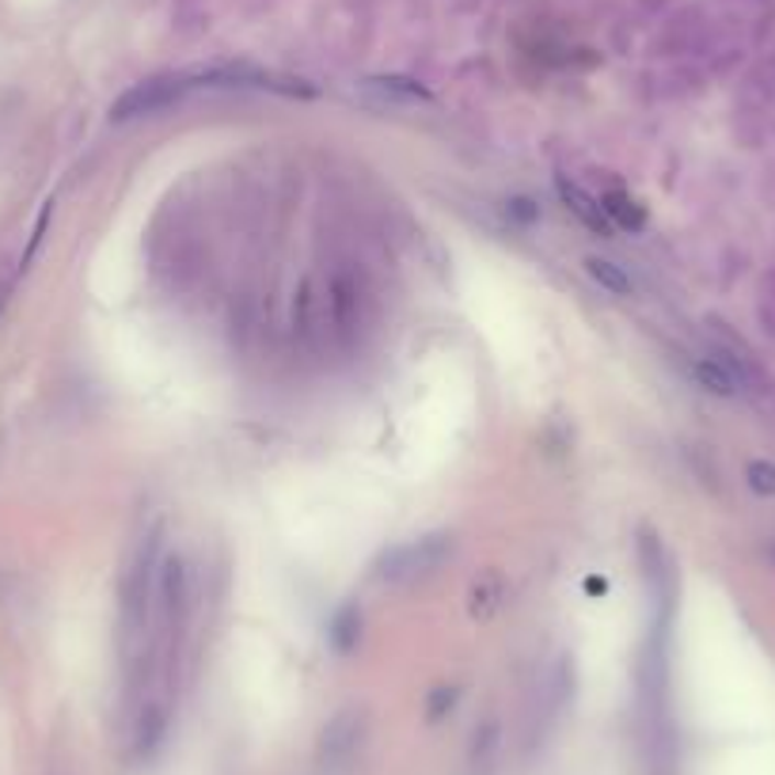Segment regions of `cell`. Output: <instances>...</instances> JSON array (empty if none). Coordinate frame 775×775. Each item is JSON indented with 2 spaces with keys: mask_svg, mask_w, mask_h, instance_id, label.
Instances as JSON below:
<instances>
[{
  "mask_svg": "<svg viewBox=\"0 0 775 775\" xmlns=\"http://www.w3.org/2000/svg\"><path fill=\"white\" fill-rule=\"evenodd\" d=\"M452 555V540L449 536H426V540H415V543H403V548L388 551L384 563H381V579L388 582H407V579H418V574H430L445 559Z\"/></svg>",
  "mask_w": 775,
  "mask_h": 775,
  "instance_id": "1",
  "label": "cell"
},
{
  "mask_svg": "<svg viewBox=\"0 0 775 775\" xmlns=\"http://www.w3.org/2000/svg\"><path fill=\"white\" fill-rule=\"evenodd\" d=\"M183 88L187 80H171V77H156V80H145V85H134L111 106V119L130 122V119H142V114H160L183 96Z\"/></svg>",
  "mask_w": 775,
  "mask_h": 775,
  "instance_id": "2",
  "label": "cell"
},
{
  "mask_svg": "<svg viewBox=\"0 0 775 775\" xmlns=\"http://www.w3.org/2000/svg\"><path fill=\"white\" fill-rule=\"evenodd\" d=\"M555 187H559V198H563V202H566V210H571L585 228H593V233H600V236H613V221H608L605 205H600L597 198L585 194L582 187H579V183H571V179H566V176H559V179H555Z\"/></svg>",
  "mask_w": 775,
  "mask_h": 775,
  "instance_id": "3",
  "label": "cell"
},
{
  "mask_svg": "<svg viewBox=\"0 0 775 775\" xmlns=\"http://www.w3.org/2000/svg\"><path fill=\"white\" fill-rule=\"evenodd\" d=\"M366 88L377 96H384L388 103H418V99H430V92H426L418 80H407V77H377V80H369Z\"/></svg>",
  "mask_w": 775,
  "mask_h": 775,
  "instance_id": "4",
  "label": "cell"
},
{
  "mask_svg": "<svg viewBox=\"0 0 775 775\" xmlns=\"http://www.w3.org/2000/svg\"><path fill=\"white\" fill-rule=\"evenodd\" d=\"M692 377H696V381L704 384L707 392H715V395H733V392H738V377H733L719 358L696 361V366H692Z\"/></svg>",
  "mask_w": 775,
  "mask_h": 775,
  "instance_id": "5",
  "label": "cell"
},
{
  "mask_svg": "<svg viewBox=\"0 0 775 775\" xmlns=\"http://www.w3.org/2000/svg\"><path fill=\"white\" fill-rule=\"evenodd\" d=\"M600 205H605V213H608V221H613V225H624V228H642V225H647V213H642L639 202L628 198L624 191H613Z\"/></svg>",
  "mask_w": 775,
  "mask_h": 775,
  "instance_id": "6",
  "label": "cell"
},
{
  "mask_svg": "<svg viewBox=\"0 0 775 775\" xmlns=\"http://www.w3.org/2000/svg\"><path fill=\"white\" fill-rule=\"evenodd\" d=\"M585 270H589V278L597 285H605L608 293H631V278L624 274L616 262L608 259H585Z\"/></svg>",
  "mask_w": 775,
  "mask_h": 775,
  "instance_id": "7",
  "label": "cell"
},
{
  "mask_svg": "<svg viewBox=\"0 0 775 775\" xmlns=\"http://www.w3.org/2000/svg\"><path fill=\"white\" fill-rule=\"evenodd\" d=\"M749 483H753V491H761V494H775V464H764V460L749 464Z\"/></svg>",
  "mask_w": 775,
  "mask_h": 775,
  "instance_id": "8",
  "label": "cell"
}]
</instances>
